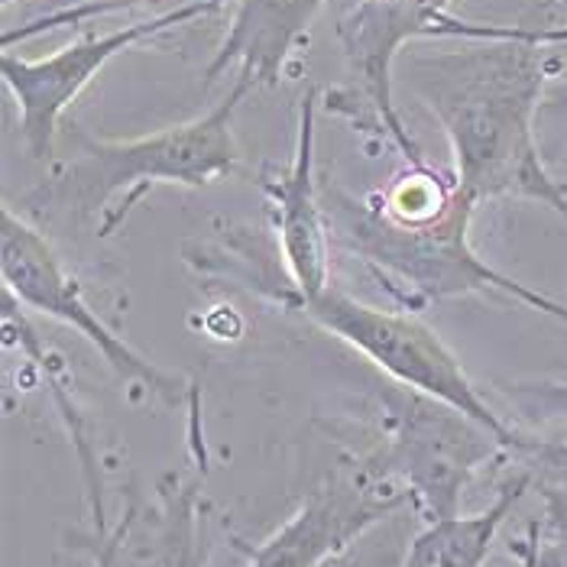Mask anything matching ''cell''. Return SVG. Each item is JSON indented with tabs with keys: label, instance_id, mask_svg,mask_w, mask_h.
Instances as JSON below:
<instances>
[{
	"label": "cell",
	"instance_id": "cell-1",
	"mask_svg": "<svg viewBox=\"0 0 567 567\" xmlns=\"http://www.w3.org/2000/svg\"><path fill=\"white\" fill-rule=\"evenodd\" d=\"M419 59V91L454 156V185L477 205L486 198H535L567 215V195L535 143V111L545 87V30L509 27L499 40Z\"/></svg>",
	"mask_w": 567,
	"mask_h": 567
},
{
	"label": "cell",
	"instance_id": "cell-2",
	"mask_svg": "<svg viewBox=\"0 0 567 567\" xmlns=\"http://www.w3.org/2000/svg\"><path fill=\"white\" fill-rule=\"evenodd\" d=\"M250 91L254 85L247 79H234L227 97L195 121L175 124L140 140H91L79 153V159L65 166L59 182L87 212H101L111 195L136 185L131 198L101 224V234L107 237L127 218V212L143 198L150 185L202 188L237 169L234 114Z\"/></svg>",
	"mask_w": 567,
	"mask_h": 567
},
{
	"label": "cell",
	"instance_id": "cell-3",
	"mask_svg": "<svg viewBox=\"0 0 567 567\" xmlns=\"http://www.w3.org/2000/svg\"><path fill=\"white\" fill-rule=\"evenodd\" d=\"M477 202L457 192L437 212L435 218L419 224H395L377 215L373 208L350 215L344 224V240L363 257V262L377 266L390 279L402 282L405 289L425 299H454L467 292H499L523 306L551 315L555 321L567 324V306L555 302L516 282L513 276L493 269L481 260L467 240V227L474 218Z\"/></svg>",
	"mask_w": 567,
	"mask_h": 567
},
{
	"label": "cell",
	"instance_id": "cell-4",
	"mask_svg": "<svg viewBox=\"0 0 567 567\" xmlns=\"http://www.w3.org/2000/svg\"><path fill=\"white\" fill-rule=\"evenodd\" d=\"M306 311L315 324L348 341L350 348L373 360L383 373H390L395 383L461 412L474 425L486 429L503 447L516 444L519 435L509 425H503V419L483 402L474 383L467 380L461 360L419 318L357 302L341 289L321 292L318 299L306 302Z\"/></svg>",
	"mask_w": 567,
	"mask_h": 567
},
{
	"label": "cell",
	"instance_id": "cell-5",
	"mask_svg": "<svg viewBox=\"0 0 567 567\" xmlns=\"http://www.w3.org/2000/svg\"><path fill=\"white\" fill-rule=\"evenodd\" d=\"M220 7H224V0H188L153 20H140V23L121 27L114 33H101V37H82L43 59H23V55L3 49L0 79L17 101V124H20L27 153L33 159L52 156V143H55L62 114L75 104V97L91 85V79H97V72L111 59H117L133 45L150 43L153 37H159L166 30L185 27L198 17H208Z\"/></svg>",
	"mask_w": 567,
	"mask_h": 567
},
{
	"label": "cell",
	"instance_id": "cell-6",
	"mask_svg": "<svg viewBox=\"0 0 567 567\" xmlns=\"http://www.w3.org/2000/svg\"><path fill=\"white\" fill-rule=\"evenodd\" d=\"M0 276L7 296L45 318L75 328L87 344L101 350V357L121 380L140 383L146 393L166 399L169 405L182 399V380L150 363L117 331H111L107 321L87 306L82 286L72 279L65 262L55 257L49 240L30 220L17 218L10 208L0 212Z\"/></svg>",
	"mask_w": 567,
	"mask_h": 567
},
{
	"label": "cell",
	"instance_id": "cell-7",
	"mask_svg": "<svg viewBox=\"0 0 567 567\" xmlns=\"http://www.w3.org/2000/svg\"><path fill=\"white\" fill-rule=\"evenodd\" d=\"M451 3L454 0H357L338 27L350 72L360 82L363 97L370 101L377 124L393 136L395 146L412 159V166H425V163L393 104V65L399 52L425 37L499 40L506 30V27L464 23L451 17Z\"/></svg>",
	"mask_w": 567,
	"mask_h": 567
},
{
	"label": "cell",
	"instance_id": "cell-8",
	"mask_svg": "<svg viewBox=\"0 0 567 567\" xmlns=\"http://www.w3.org/2000/svg\"><path fill=\"white\" fill-rule=\"evenodd\" d=\"M409 503V489L377 481H338L308 496L299 513L262 545L234 538L247 567H321Z\"/></svg>",
	"mask_w": 567,
	"mask_h": 567
},
{
	"label": "cell",
	"instance_id": "cell-9",
	"mask_svg": "<svg viewBox=\"0 0 567 567\" xmlns=\"http://www.w3.org/2000/svg\"><path fill=\"white\" fill-rule=\"evenodd\" d=\"M315 104L318 94L311 87L299 107V140L292 163L262 182L276 215L282 260L292 276V286L302 296V306L331 289L328 220L321 215L315 192Z\"/></svg>",
	"mask_w": 567,
	"mask_h": 567
},
{
	"label": "cell",
	"instance_id": "cell-10",
	"mask_svg": "<svg viewBox=\"0 0 567 567\" xmlns=\"http://www.w3.org/2000/svg\"><path fill=\"white\" fill-rule=\"evenodd\" d=\"M324 0H237L224 43L205 69V85H215L227 69L254 87L279 85L292 49L302 43Z\"/></svg>",
	"mask_w": 567,
	"mask_h": 567
},
{
	"label": "cell",
	"instance_id": "cell-11",
	"mask_svg": "<svg viewBox=\"0 0 567 567\" xmlns=\"http://www.w3.org/2000/svg\"><path fill=\"white\" fill-rule=\"evenodd\" d=\"M535 486L532 474L523 471L519 477L506 483L499 496L477 513V516H444L435 519L405 551L402 567H481L493 548L496 532L509 519L525 489Z\"/></svg>",
	"mask_w": 567,
	"mask_h": 567
},
{
	"label": "cell",
	"instance_id": "cell-12",
	"mask_svg": "<svg viewBox=\"0 0 567 567\" xmlns=\"http://www.w3.org/2000/svg\"><path fill=\"white\" fill-rule=\"evenodd\" d=\"M545 516L528 525L538 548V567H567V486L558 483H538Z\"/></svg>",
	"mask_w": 567,
	"mask_h": 567
},
{
	"label": "cell",
	"instance_id": "cell-13",
	"mask_svg": "<svg viewBox=\"0 0 567 567\" xmlns=\"http://www.w3.org/2000/svg\"><path fill=\"white\" fill-rule=\"evenodd\" d=\"M140 0H59L55 10H49L43 17L30 20L27 27L20 30H7L3 33V49H10L13 43H23V40H33L45 30H55V27H75V23H85L94 17H104L111 10H121V7H131Z\"/></svg>",
	"mask_w": 567,
	"mask_h": 567
},
{
	"label": "cell",
	"instance_id": "cell-14",
	"mask_svg": "<svg viewBox=\"0 0 567 567\" xmlns=\"http://www.w3.org/2000/svg\"><path fill=\"white\" fill-rule=\"evenodd\" d=\"M538 483H558L567 486V444L561 441H532V437H516L509 447Z\"/></svg>",
	"mask_w": 567,
	"mask_h": 567
},
{
	"label": "cell",
	"instance_id": "cell-15",
	"mask_svg": "<svg viewBox=\"0 0 567 567\" xmlns=\"http://www.w3.org/2000/svg\"><path fill=\"white\" fill-rule=\"evenodd\" d=\"M133 513L136 509H127L124 513V519H121V525L107 535H97V542H94V567H117V551H121V542H124V535H127V528H131L133 523Z\"/></svg>",
	"mask_w": 567,
	"mask_h": 567
},
{
	"label": "cell",
	"instance_id": "cell-16",
	"mask_svg": "<svg viewBox=\"0 0 567 567\" xmlns=\"http://www.w3.org/2000/svg\"><path fill=\"white\" fill-rule=\"evenodd\" d=\"M519 393L535 395L538 402H545V405H551V409H561V412H567V386H548V383H542V386H523Z\"/></svg>",
	"mask_w": 567,
	"mask_h": 567
},
{
	"label": "cell",
	"instance_id": "cell-17",
	"mask_svg": "<svg viewBox=\"0 0 567 567\" xmlns=\"http://www.w3.org/2000/svg\"><path fill=\"white\" fill-rule=\"evenodd\" d=\"M523 567H538V548H535V535L528 532L523 542Z\"/></svg>",
	"mask_w": 567,
	"mask_h": 567
},
{
	"label": "cell",
	"instance_id": "cell-18",
	"mask_svg": "<svg viewBox=\"0 0 567 567\" xmlns=\"http://www.w3.org/2000/svg\"><path fill=\"white\" fill-rule=\"evenodd\" d=\"M555 3H558V7H561V10L567 13V0H555Z\"/></svg>",
	"mask_w": 567,
	"mask_h": 567
},
{
	"label": "cell",
	"instance_id": "cell-19",
	"mask_svg": "<svg viewBox=\"0 0 567 567\" xmlns=\"http://www.w3.org/2000/svg\"><path fill=\"white\" fill-rule=\"evenodd\" d=\"M0 3H3V7H10V3H13V0H0Z\"/></svg>",
	"mask_w": 567,
	"mask_h": 567
},
{
	"label": "cell",
	"instance_id": "cell-20",
	"mask_svg": "<svg viewBox=\"0 0 567 567\" xmlns=\"http://www.w3.org/2000/svg\"><path fill=\"white\" fill-rule=\"evenodd\" d=\"M561 192H565V195H567V182H561Z\"/></svg>",
	"mask_w": 567,
	"mask_h": 567
}]
</instances>
